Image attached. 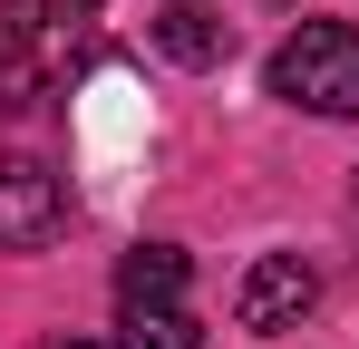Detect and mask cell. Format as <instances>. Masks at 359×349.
Returning a JSON list of instances; mask_svg holds the SVG:
<instances>
[{
  "mask_svg": "<svg viewBox=\"0 0 359 349\" xmlns=\"http://www.w3.org/2000/svg\"><path fill=\"white\" fill-rule=\"evenodd\" d=\"M68 349H117V340H68Z\"/></svg>",
  "mask_w": 359,
  "mask_h": 349,
  "instance_id": "8",
  "label": "cell"
},
{
  "mask_svg": "<svg viewBox=\"0 0 359 349\" xmlns=\"http://www.w3.org/2000/svg\"><path fill=\"white\" fill-rule=\"evenodd\" d=\"M311 301H320V272H311L301 252H262V262L233 282V320L262 330V340H282V330L311 320Z\"/></svg>",
  "mask_w": 359,
  "mask_h": 349,
  "instance_id": "2",
  "label": "cell"
},
{
  "mask_svg": "<svg viewBox=\"0 0 359 349\" xmlns=\"http://www.w3.org/2000/svg\"><path fill=\"white\" fill-rule=\"evenodd\" d=\"M126 320V349H204V320L184 301H117Z\"/></svg>",
  "mask_w": 359,
  "mask_h": 349,
  "instance_id": "5",
  "label": "cell"
},
{
  "mask_svg": "<svg viewBox=\"0 0 359 349\" xmlns=\"http://www.w3.org/2000/svg\"><path fill=\"white\" fill-rule=\"evenodd\" d=\"M49 10H59V20H97L107 0H49Z\"/></svg>",
  "mask_w": 359,
  "mask_h": 349,
  "instance_id": "7",
  "label": "cell"
},
{
  "mask_svg": "<svg viewBox=\"0 0 359 349\" xmlns=\"http://www.w3.org/2000/svg\"><path fill=\"white\" fill-rule=\"evenodd\" d=\"M156 49L175 58V68H224V58H233V20H214V10H194V0H165Z\"/></svg>",
  "mask_w": 359,
  "mask_h": 349,
  "instance_id": "4",
  "label": "cell"
},
{
  "mask_svg": "<svg viewBox=\"0 0 359 349\" xmlns=\"http://www.w3.org/2000/svg\"><path fill=\"white\" fill-rule=\"evenodd\" d=\"M68 224V184L39 156H0V252H39Z\"/></svg>",
  "mask_w": 359,
  "mask_h": 349,
  "instance_id": "3",
  "label": "cell"
},
{
  "mask_svg": "<svg viewBox=\"0 0 359 349\" xmlns=\"http://www.w3.org/2000/svg\"><path fill=\"white\" fill-rule=\"evenodd\" d=\"M272 97L311 116H359V29L350 20H301L292 39L272 49Z\"/></svg>",
  "mask_w": 359,
  "mask_h": 349,
  "instance_id": "1",
  "label": "cell"
},
{
  "mask_svg": "<svg viewBox=\"0 0 359 349\" xmlns=\"http://www.w3.org/2000/svg\"><path fill=\"white\" fill-rule=\"evenodd\" d=\"M117 301H184V252H175V242H146V252H126Z\"/></svg>",
  "mask_w": 359,
  "mask_h": 349,
  "instance_id": "6",
  "label": "cell"
}]
</instances>
